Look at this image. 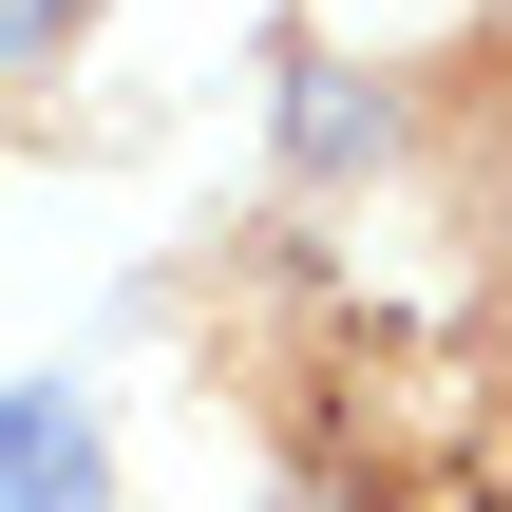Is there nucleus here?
I'll return each instance as SVG.
<instances>
[{"instance_id":"1","label":"nucleus","mask_w":512,"mask_h":512,"mask_svg":"<svg viewBox=\"0 0 512 512\" xmlns=\"http://www.w3.org/2000/svg\"><path fill=\"white\" fill-rule=\"evenodd\" d=\"M0 512H95V418L0 399Z\"/></svg>"},{"instance_id":"2","label":"nucleus","mask_w":512,"mask_h":512,"mask_svg":"<svg viewBox=\"0 0 512 512\" xmlns=\"http://www.w3.org/2000/svg\"><path fill=\"white\" fill-rule=\"evenodd\" d=\"M76 19H95V0H0V76H19V57H57Z\"/></svg>"}]
</instances>
